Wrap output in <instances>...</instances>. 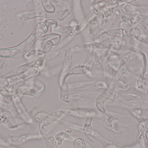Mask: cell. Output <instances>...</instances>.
Returning <instances> with one entry per match:
<instances>
[{
    "instance_id": "1",
    "label": "cell",
    "mask_w": 148,
    "mask_h": 148,
    "mask_svg": "<svg viewBox=\"0 0 148 148\" xmlns=\"http://www.w3.org/2000/svg\"><path fill=\"white\" fill-rule=\"evenodd\" d=\"M3 122V120L2 118H1V117H0V124H1V123H2Z\"/></svg>"
}]
</instances>
